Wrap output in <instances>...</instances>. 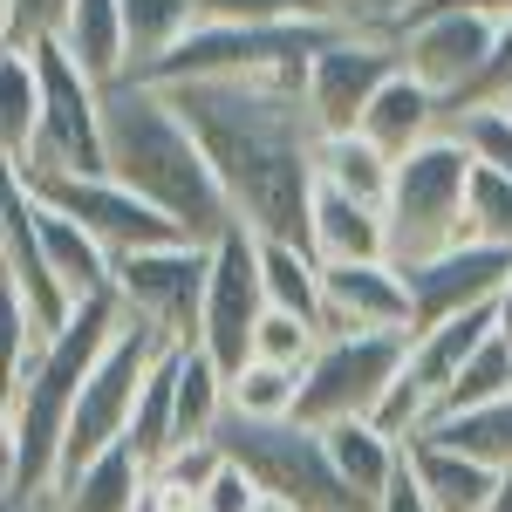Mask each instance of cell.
Returning <instances> with one entry per match:
<instances>
[{
  "label": "cell",
  "instance_id": "1",
  "mask_svg": "<svg viewBox=\"0 0 512 512\" xmlns=\"http://www.w3.org/2000/svg\"><path fill=\"white\" fill-rule=\"evenodd\" d=\"M301 76L308 69L171 82V103L205 144L239 226H253L260 239H308V226H315L321 123L308 110Z\"/></svg>",
  "mask_w": 512,
  "mask_h": 512
},
{
  "label": "cell",
  "instance_id": "2",
  "mask_svg": "<svg viewBox=\"0 0 512 512\" xmlns=\"http://www.w3.org/2000/svg\"><path fill=\"white\" fill-rule=\"evenodd\" d=\"M117 321H123L117 294H89V301H76V315L48 335V349L21 376H7V396H0V492H7V512H28L55 492L82 383H89L96 355L110 349Z\"/></svg>",
  "mask_w": 512,
  "mask_h": 512
},
{
  "label": "cell",
  "instance_id": "3",
  "mask_svg": "<svg viewBox=\"0 0 512 512\" xmlns=\"http://www.w3.org/2000/svg\"><path fill=\"white\" fill-rule=\"evenodd\" d=\"M103 130H110V171H117L130 192H144L158 212H171V219L185 226V239L212 246L219 233L239 226L233 198L219 185L205 144L192 137V123L178 117L171 89L137 82V76L110 82V96H103Z\"/></svg>",
  "mask_w": 512,
  "mask_h": 512
},
{
  "label": "cell",
  "instance_id": "4",
  "mask_svg": "<svg viewBox=\"0 0 512 512\" xmlns=\"http://www.w3.org/2000/svg\"><path fill=\"white\" fill-rule=\"evenodd\" d=\"M219 451L253 472V485L294 512H369L355 499L335 458H328V431L301 424V417H219Z\"/></svg>",
  "mask_w": 512,
  "mask_h": 512
},
{
  "label": "cell",
  "instance_id": "5",
  "mask_svg": "<svg viewBox=\"0 0 512 512\" xmlns=\"http://www.w3.org/2000/svg\"><path fill=\"white\" fill-rule=\"evenodd\" d=\"M472 151L458 130H437L431 144H417L410 158H396L390 185V246L396 260H424L437 246L465 239V198H472Z\"/></svg>",
  "mask_w": 512,
  "mask_h": 512
},
{
  "label": "cell",
  "instance_id": "6",
  "mask_svg": "<svg viewBox=\"0 0 512 512\" xmlns=\"http://www.w3.org/2000/svg\"><path fill=\"white\" fill-rule=\"evenodd\" d=\"M349 21H267V28H239V21H198L192 35L164 55L151 76L137 82H205V76H274V69H308Z\"/></svg>",
  "mask_w": 512,
  "mask_h": 512
},
{
  "label": "cell",
  "instance_id": "7",
  "mask_svg": "<svg viewBox=\"0 0 512 512\" xmlns=\"http://www.w3.org/2000/svg\"><path fill=\"white\" fill-rule=\"evenodd\" d=\"M164 349H178V342L164 335L158 321H144V315H130V308H123L110 349L96 355V369H89V383H82V403H76V424H69V458H62V472H82L89 458H103L110 444L130 437L137 396H144V383H151V369H158Z\"/></svg>",
  "mask_w": 512,
  "mask_h": 512
},
{
  "label": "cell",
  "instance_id": "8",
  "mask_svg": "<svg viewBox=\"0 0 512 512\" xmlns=\"http://www.w3.org/2000/svg\"><path fill=\"white\" fill-rule=\"evenodd\" d=\"M41 69V137L28 151V178L35 171H110V130H103V96L110 82H96L76 55L62 48V35L28 41Z\"/></svg>",
  "mask_w": 512,
  "mask_h": 512
},
{
  "label": "cell",
  "instance_id": "9",
  "mask_svg": "<svg viewBox=\"0 0 512 512\" xmlns=\"http://www.w3.org/2000/svg\"><path fill=\"white\" fill-rule=\"evenodd\" d=\"M410 362V335H390V328H328L321 349L308 355L301 369V424H349V417H369L383 390L403 376Z\"/></svg>",
  "mask_w": 512,
  "mask_h": 512
},
{
  "label": "cell",
  "instance_id": "10",
  "mask_svg": "<svg viewBox=\"0 0 512 512\" xmlns=\"http://www.w3.org/2000/svg\"><path fill=\"white\" fill-rule=\"evenodd\" d=\"M205 294H212V246H198V239L117 253V301L130 315L158 321L178 349L198 342V328H205Z\"/></svg>",
  "mask_w": 512,
  "mask_h": 512
},
{
  "label": "cell",
  "instance_id": "11",
  "mask_svg": "<svg viewBox=\"0 0 512 512\" xmlns=\"http://www.w3.org/2000/svg\"><path fill=\"white\" fill-rule=\"evenodd\" d=\"M28 178V171H21ZM55 212H69L76 226L103 239L110 253H144V246H171V239H185V226L158 212L144 192H130L117 171H35L28 178Z\"/></svg>",
  "mask_w": 512,
  "mask_h": 512
},
{
  "label": "cell",
  "instance_id": "12",
  "mask_svg": "<svg viewBox=\"0 0 512 512\" xmlns=\"http://www.w3.org/2000/svg\"><path fill=\"white\" fill-rule=\"evenodd\" d=\"M403 69V41L396 28H342V35L308 62V110H315L321 137L362 130V110L376 103V89Z\"/></svg>",
  "mask_w": 512,
  "mask_h": 512
},
{
  "label": "cell",
  "instance_id": "13",
  "mask_svg": "<svg viewBox=\"0 0 512 512\" xmlns=\"http://www.w3.org/2000/svg\"><path fill=\"white\" fill-rule=\"evenodd\" d=\"M267 274H260V233L253 226H233V233L212 239V294H205V328L198 342L219 355V369L233 376L253 362V335H260V315H267Z\"/></svg>",
  "mask_w": 512,
  "mask_h": 512
},
{
  "label": "cell",
  "instance_id": "14",
  "mask_svg": "<svg viewBox=\"0 0 512 512\" xmlns=\"http://www.w3.org/2000/svg\"><path fill=\"white\" fill-rule=\"evenodd\" d=\"M499 35H506V21H492V14H403L396 21L403 69L417 82H431L444 103L478 82V69L492 62Z\"/></svg>",
  "mask_w": 512,
  "mask_h": 512
},
{
  "label": "cell",
  "instance_id": "15",
  "mask_svg": "<svg viewBox=\"0 0 512 512\" xmlns=\"http://www.w3.org/2000/svg\"><path fill=\"white\" fill-rule=\"evenodd\" d=\"M410 274V301H417V335L437 321L465 315L499 301L512 280V246H485V239H458V246H437L424 260H403Z\"/></svg>",
  "mask_w": 512,
  "mask_h": 512
},
{
  "label": "cell",
  "instance_id": "16",
  "mask_svg": "<svg viewBox=\"0 0 512 512\" xmlns=\"http://www.w3.org/2000/svg\"><path fill=\"white\" fill-rule=\"evenodd\" d=\"M0 287L21 294L48 335L76 315V294L62 287V274H55V260L35 233V192H28L21 171H7V192H0Z\"/></svg>",
  "mask_w": 512,
  "mask_h": 512
},
{
  "label": "cell",
  "instance_id": "17",
  "mask_svg": "<svg viewBox=\"0 0 512 512\" xmlns=\"http://www.w3.org/2000/svg\"><path fill=\"white\" fill-rule=\"evenodd\" d=\"M321 328H390L417 335L403 260H321Z\"/></svg>",
  "mask_w": 512,
  "mask_h": 512
},
{
  "label": "cell",
  "instance_id": "18",
  "mask_svg": "<svg viewBox=\"0 0 512 512\" xmlns=\"http://www.w3.org/2000/svg\"><path fill=\"white\" fill-rule=\"evenodd\" d=\"M144 492H151V465H144V451L123 437L103 458H89L82 472H62L55 492H48L35 512H144Z\"/></svg>",
  "mask_w": 512,
  "mask_h": 512
},
{
  "label": "cell",
  "instance_id": "19",
  "mask_svg": "<svg viewBox=\"0 0 512 512\" xmlns=\"http://www.w3.org/2000/svg\"><path fill=\"white\" fill-rule=\"evenodd\" d=\"M437 130H451V110H444V96H437L431 82H417L410 69H396L376 89V103L362 110V137L383 144L390 158H410L417 144H431Z\"/></svg>",
  "mask_w": 512,
  "mask_h": 512
},
{
  "label": "cell",
  "instance_id": "20",
  "mask_svg": "<svg viewBox=\"0 0 512 512\" xmlns=\"http://www.w3.org/2000/svg\"><path fill=\"white\" fill-rule=\"evenodd\" d=\"M308 246H315L321 260H396L390 212H383V205H369V198L335 192V185H321V192H315Z\"/></svg>",
  "mask_w": 512,
  "mask_h": 512
},
{
  "label": "cell",
  "instance_id": "21",
  "mask_svg": "<svg viewBox=\"0 0 512 512\" xmlns=\"http://www.w3.org/2000/svg\"><path fill=\"white\" fill-rule=\"evenodd\" d=\"M28 192H35V185H28ZM35 233H41L55 274H62V287H69L76 301H89V294H117V253L89 233V226H76L69 212H55L41 192H35Z\"/></svg>",
  "mask_w": 512,
  "mask_h": 512
},
{
  "label": "cell",
  "instance_id": "22",
  "mask_svg": "<svg viewBox=\"0 0 512 512\" xmlns=\"http://www.w3.org/2000/svg\"><path fill=\"white\" fill-rule=\"evenodd\" d=\"M492 335H499V301L465 308V315H451V321H437V328H424V335H410V362H403V369H410L431 396H444L451 383H458V369H465Z\"/></svg>",
  "mask_w": 512,
  "mask_h": 512
},
{
  "label": "cell",
  "instance_id": "23",
  "mask_svg": "<svg viewBox=\"0 0 512 512\" xmlns=\"http://www.w3.org/2000/svg\"><path fill=\"white\" fill-rule=\"evenodd\" d=\"M410 472L424 485L431 512H492V492H499V472L458 451V444H437V437H417L410 444Z\"/></svg>",
  "mask_w": 512,
  "mask_h": 512
},
{
  "label": "cell",
  "instance_id": "24",
  "mask_svg": "<svg viewBox=\"0 0 512 512\" xmlns=\"http://www.w3.org/2000/svg\"><path fill=\"white\" fill-rule=\"evenodd\" d=\"M328 458H335L342 485L376 512V506H383V492L396 485V472H403L410 444H396L390 431H376L369 417H349V424H328Z\"/></svg>",
  "mask_w": 512,
  "mask_h": 512
},
{
  "label": "cell",
  "instance_id": "25",
  "mask_svg": "<svg viewBox=\"0 0 512 512\" xmlns=\"http://www.w3.org/2000/svg\"><path fill=\"white\" fill-rule=\"evenodd\" d=\"M62 48L76 55L96 82H123L130 76V35H123V0H69L62 14Z\"/></svg>",
  "mask_w": 512,
  "mask_h": 512
},
{
  "label": "cell",
  "instance_id": "26",
  "mask_svg": "<svg viewBox=\"0 0 512 512\" xmlns=\"http://www.w3.org/2000/svg\"><path fill=\"white\" fill-rule=\"evenodd\" d=\"M41 137V69L35 48H0V151L7 171H21Z\"/></svg>",
  "mask_w": 512,
  "mask_h": 512
},
{
  "label": "cell",
  "instance_id": "27",
  "mask_svg": "<svg viewBox=\"0 0 512 512\" xmlns=\"http://www.w3.org/2000/svg\"><path fill=\"white\" fill-rule=\"evenodd\" d=\"M321 185H335V192H349V198H369V205H390L396 158L383 144H369L362 130L321 137Z\"/></svg>",
  "mask_w": 512,
  "mask_h": 512
},
{
  "label": "cell",
  "instance_id": "28",
  "mask_svg": "<svg viewBox=\"0 0 512 512\" xmlns=\"http://www.w3.org/2000/svg\"><path fill=\"white\" fill-rule=\"evenodd\" d=\"M198 0H123V35H130V76H151L178 41L192 35Z\"/></svg>",
  "mask_w": 512,
  "mask_h": 512
},
{
  "label": "cell",
  "instance_id": "29",
  "mask_svg": "<svg viewBox=\"0 0 512 512\" xmlns=\"http://www.w3.org/2000/svg\"><path fill=\"white\" fill-rule=\"evenodd\" d=\"M260 274L274 308L321 321V253L308 239H260Z\"/></svg>",
  "mask_w": 512,
  "mask_h": 512
},
{
  "label": "cell",
  "instance_id": "30",
  "mask_svg": "<svg viewBox=\"0 0 512 512\" xmlns=\"http://www.w3.org/2000/svg\"><path fill=\"white\" fill-rule=\"evenodd\" d=\"M130 444L144 451V465H151V472H158L164 458L178 451V349H164V355H158L151 383H144V396H137Z\"/></svg>",
  "mask_w": 512,
  "mask_h": 512
},
{
  "label": "cell",
  "instance_id": "31",
  "mask_svg": "<svg viewBox=\"0 0 512 512\" xmlns=\"http://www.w3.org/2000/svg\"><path fill=\"white\" fill-rule=\"evenodd\" d=\"M226 410L233 417H294L301 410V369L253 355L246 369H233V383H226Z\"/></svg>",
  "mask_w": 512,
  "mask_h": 512
},
{
  "label": "cell",
  "instance_id": "32",
  "mask_svg": "<svg viewBox=\"0 0 512 512\" xmlns=\"http://www.w3.org/2000/svg\"><path fill=\"white\" fill-rule=\"evenodd\" d=\"M499 396H512V342H506V335H492V342L458 369V383L437 396V417H431V424L465 417V410H485V403H499Z\"/></svg>",
  "mask_w": 512,
  "mask_h": 512
},
{
  "label": "cell",
  "instance_id": "33",
  "mask_svg": "<svg viewBox=\"0 0 512 512\" xmlns=\"http://www.w3.org/2000/svg\"><path fill=\"white\" fill-rule=\"evenodd\" d=\"M424 437L472 451V458H485L492 472H512V396L485 403V410H465V417H444V424H431Z\"/></svg>",
  "mask_w": 512,
  "mask_h": 512
},
{
  "label": "cell",
  "instance_id": "34",
  "mask_svg": "<svg viewBox=\"0 0 512 512\" xmlns=\"http://www.w3.org/2000/svg\"><path fill=\"white\" fill-rule=\"evenodd\" d=\"M465 239L485 246H512V178L472 164V198H465Z\"/></svg>",
  "mask_w": 512,
  "mask_h": 512
},
{
  "label": "cell",
  "instance_id": "35",
  "mask_svg": "<svg viewBox=\"0 0 512 512\" xmlns=\"http://www.w3.org/2000/svg\"><path fill=\"white\" fill-rule=\"evenodd\" d=\"M431 410H437V396L424 390V383H417L410 369H403L390 390H383V403L369 410V424H376V431H390L396 444H417V437L431 431Z\"/></svg>",
  "mask_w": 512,
  "mask_h": 512
},
{
  "label": "cell",
  "instance_id": "36",
  "mask_svg": "<svg viewBox=\"0 0 512 512\" xmlns=\"http://www.w3.org/2000/svg\"><path fill=\"white\" fill-rule=\"evenodd\" d=\"M321 321L308 315H287V308H267L260 315V335H253V355H267V362H287V369H308V355L321 349Z\"/></svg>",
  "mask_w": 512,
  "mask_h": 512
},
{
  "label": "cell",
  "instance_id": "37",
  "mask_svg": "<svg viewBox=\"0 0 512 512\" xmlns=\"http://www.w3.org/2000/svg\"><path fill=\"white\" fill-rule=\"evenodd\" d=\"M205 21H239V28H267V21H342L335 0H198Z\"/></svg>",
  "mask_w": 512,
  "mask_h": 512
},
{
  "label": "cell",
  "instance_id": "38",
  "mask_svg": "<svg viewBox=\"0 0 512 512\" xmlns=\"http://www.w3.org/2000/svg\"><path fill=\"white\" fill-rule=\"evenodd\" d=\"M451 130L465 137V151H472L485 171H506V178H512V110H506V103H492V110H465V117H451Z\"/></svg>",
  "mask_w": 512,
  "mask_h": 512
},
{
  "label": "cell",
  "instance_id": "39",
  "mask_svg": "<svg viewBox=\"0 0 512 512\" xmlns=\"http://www.w3.org/2000/svg\"><path fill=\"white\" fill-rule=\"evenodd\" d=\"M69 14V0H0V48H28V41L55 35Z\"/></svg>",
  "mask_w": 512,
  "mask_h": 512
},
{
  "label": "cell",
  "instance_id": "40",
  "mask_svg": "<svg viewBox=\"0 0 512 512\" xmlns=\"http://www.w3.org/2000/svg\"><path fill=\"white\" fill-rule=\"evenodd\" d=\"M260 506H267V492H260V485H253V472H246V465H233V458H226V465H219V478L205 485V512H260Z\"/></svg>",
  "mask_w": 512,
  "mask_h": 512
},
{
  "label": "cell",
  "instance_id": "41",
  "mask_svg": "<svg viewBox=\"0 0 512 512\" xmlns=\"http://www.w3.org/2000/svg\"><path fill=\"white\" fill-rule=\"evenodd\" d=\"M403 14H492V21H512V0H410Z\"/></svg>",
  "mask_w": 512,
  "mask_h": 512
},
{
  "label": "cell",
  "instance_id": "42",
  "mask_svg": "<svg viewBox=\"0 0 512 512\" xmlns=\"http://www.w3.org/2000/svg\"><path fill=\"white\" fill-rule=\"evenodd\" d=\"M376 512H431L424 485H417V472H410V458H403V472H396V485L383 492V506H376Z\"/></svg>",
  "mask_w": 512,
  "mask_h": 512
},
{
  "label": "cell",
  "instance_id": "43",
  "mask_svg": "<svg viewBox=\"0 0 512 512\" xmlns=\"http://www.w3.org/2000/svg\"><path fill=\"white\" fill-rule=\"evenodd\" d=\"M492 512H512V472H499V492H492Z\"/></svg>",
  "mask_w": 512,
  "mask_h": 512
},
{
  "label": "cell",
  "instance_id": "44",
  "mask_svg": "<svg viewBox=\"0 0 512 512\" xmlns=\"http://www.w3.org/2000/svg\"><path fill=\"white\" fill-rule=\"evenodd\" d=\"M499 335L512 342V280H506V294H499Z\"/></svg>",
  "mask_w": 512,
  "mask_h": 512
},
{
  "label": "cell",
  "instance_id": "45",
  "mask_svg": "<svg viewBox=\"0 0 512 512\" xmlns=\"http://www.w3.org/2000/svg\"><path fill=\"white\" fill-rule=\"evenodd\" d=\"M260 512H294V506H274V499H267V506H260Z\"/></svg>",
  "mask_w": 512,
  "mask_h": 512
},
{
  "label": "cell",
  "instance_id": "46",
  "mask_svg": "<svg viewBox=\"0 0 512 512\" xmlns=\"http://www.w3.org/2000/svg\"><path fill=\"white\" fill-rule=\"evenodd\" d=\"M506 110H512V103H506Z\"/></svg>",
  "mask_w": 512,
  "mask_h": 512
},
{
  "label": "cell",
  "instance_id": "47",
  "mask_svg": "<svg viewBox=\"0 0 512 512\" xmlns=\"http://www.w3.org/2000/svg\"><path fill=\"white\" fill-rule=\"evenodd\" d=\"M28 512H35V506H28Z\"/></svg>",
  "mask_w": 512,
  "mask_h": 512
}]
</instances>
